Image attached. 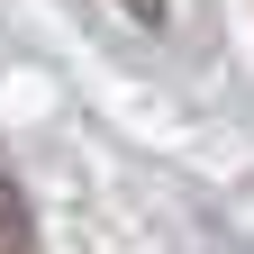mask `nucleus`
Masks as SVG:
<instances>
[{
  "label": "nucleus",
  "mask_w": 254,
  "mask_h": 254,
  "mask_svg": "<svg viewBox=\"0 0 254 254\" xmlns=\"http://www.w3.org/2000/svg\"><path fill=\"white\" fill-rule=\"evenodd\" d=\"M0 227L27 236V190H18V164H9V145H0Z\"/></svg>",
  "instance_id": "obj_1"
}]
</instances>
